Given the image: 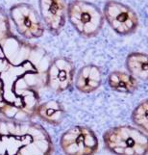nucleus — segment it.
<instances>
[{"label":"nucleus","instance_id":"4","mask_svg":"<svg viewBox=\"0 0 148 155\" xmlns=\"http://www.w3.org/2000/svg\"><path fill=\"white\" fill-rule=\"evenodd\" d=\"M62 145L67 155H92L97 149L98 142L92 130L74 127L63 136Z\"/></svg>","mask_w":148,"mask_h":155},{"label":"nucleus","instance_id":"3","mask_svg":"<svg viewBox=\"0 0 148 155\" xmlns=\"http://www.w3.org/2000/svg\"><path fill=\"white\" fill-rule=\"evenodd\" d=\"M104 17L112 29L122 36L133 34L138 26L136 12L129 6L114 0H110L105 4Z\"/></svg>","mask_w":148,"mask_h":155},{"label":"nucleus","instance_id":"2","mask_svg":"<svg viewBox=\"0 0 148 155\" xmlns=\"http://www.w3.org/2000/svg\"><path fill=\"white\" fill-rule=\"evenodd\" d=\"M67 14L72 26L83 37H94L103 27V14L92 3L75 0L69 4Z\"/></svg>","mask_w":148,"mask_h":155},{"label":"nucleus","instance_id":"9","mask_svg":"<svg viewBox=\"0 0 148 155\" xmlns=\"http://www.w3.org/2000/svg\"><path fill=\"white\" fill-rule=\"evenodd\" d=\"M126 68L135 78L148 81V54L130 53L126 58Z\"/></svg>","mask_w":148,"mask_h":155},{"label":"nucleus","instance_id":"10","mask_svg":"<svg viewBox=\"0 0 148 155\" xmlns=\"http://www.w3.org/2000/svg\"><path fill=\"white\" fill-rule=\"evenodd\" d=\"M109 86L113 90L119 93L131 94L138 89V81L131 74L114 71L108 77Z\"/></svg>","mask_w":148,"mask_h":155},{"label":"nucleus","instance_id":"8","mask_svg":"<svg viewBox=\"0 0 148 155\" xmlns=\"http://www.w3.org/2000/svg\"><path fill=\"white\" fill-rule=\"evenodd\" d=\"M101 81L100 68L94 65H89L80 70L76 79V87L83 93H92L100 87Z\"/></svg>","mask_w":148,"mask_h":155},{"label":"nucleus","instance_id":"1","mask_svg":"<svg viewBox=\"0 0 148 155\" xmlns=\"http://www.w3.org/2000/svg\"><path fill=\"white\" fill-rule=\"evenodd\" d=\"M106 147L116 155H146L148 135L138 128L122 125L104 134Z\"/></svg>","mask_w":148,"mask_h":155},{"label":"nucleus","instance_id":"7","mask_svg":"<svg viewBox=\"0 0 148 155\" xmlns=\"http://www.w3.org/2000/svg\"><path fill=\"white\" fill-rule=\"evenodd\" d=\"M74 75L72 63L65 58L54 61L49 70L50 84L57 91H65L71 85Z\"/></svg>","mask_w":148,"mask_h":155},{"label":"nucleus","instance_id":"6","mask_svg":"<svg viewBox=\"0 0 148 155\" xmlns=\"http://www.w3.org/2000/svg\"><path fill=\"white\" fill-rule=\"evenodd\" d=\"M42 19L52 33H58L65 22V5L63 0H40Z\"/></svg>","mask_w":148,"mask_h":155},{"label":"nucleus","instance_id":"5","mask_svg":"<svg viewBox=\"0 0 148 155\" xmlns=\"http://www.w3.org/2000/svg\"><path fill=\"white\" fill-rule=\"evenodd\" d=\"M12 19L21 35L27 38H36L42 35L43 28L34 8L28 5H17L12 8Z\"/></svg>","mask_w":148,"mask_h":155},{"label":"nucleus","instance_id":"11","mask_svg":"<svg viewBox=\"0 0 148 155\" xmlns=\"http://www.w3.org/2000/svg\"><path fill=\"white\" fill-rule=\"evenodd\" d=\"M132 120L141 130L148 133V99L143 100L136 107L132 114Z\"/></svg>","mask_w":148,"mask_h":155}]
</instances>
